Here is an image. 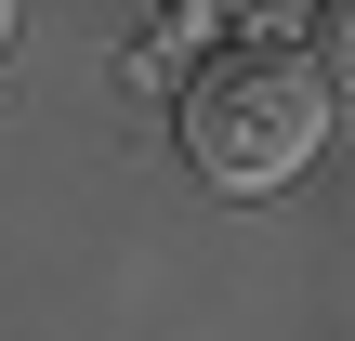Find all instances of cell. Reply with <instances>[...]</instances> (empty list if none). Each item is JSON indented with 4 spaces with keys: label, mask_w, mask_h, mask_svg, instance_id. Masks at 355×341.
I'll use <instances>...</instances> for the list:
<instances>
[{
    "label": "cell",
    "mask_w": 355,
    "mask_h": 341,
    "mask_svg": "<svg viewBox=\"0 0 355 341\" xmlns=\"http://www.w3.org/2000/svg\"><path fill=\"white\" fill-rule=\"evenodd\" d=\"M329 145V79L277 39H224L184 66V158L224 197H277L303 158Z\"/></svg>",
    "instance_id": "cell-1"
},
{
    "label": "cell",
    "mask_w": 355,
    "mask_h": 341,
    "mask_svg": "<svg viewBox=\"0 0 355 341\" xmlns=\"http://www.w3.org/2000/svg\"><path fill=\"white\" fill-rule=\"evenodd\" d=\"M0 39H13V0H0Z\"/></svg>",
    "instance_id": "cell-2"
}]
</instances>
